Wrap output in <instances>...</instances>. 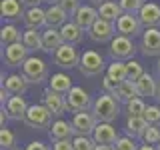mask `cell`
Segmentation results:
<instances>
[{"mask_svg":"<svg viewBox=\"0 0 160 150\" xmlns=\"http://www.w3.org/2000/svg\"><path fill=\"white\" fill-rule=\"evenodd\" d=\"M120 100L114 94L104 92L102 96H98L92 104V114L96 116L98 122H114L120 114Z\"/></svg>","mask_w":160,"mask_h":150,"instance_id":"6da1fadb","label":"cell"},{"mask_svg":"<svg viewBox=\"0 0 160 150\" xmlns=\"http://www.w3.org/2000/svg\"><path fill=\"white\" fill-rule=\"evenodd\" d=\"M20 68L30 84H42L44 80H48V64L38 56H28V60Z\"/></svg>","mask_w":160,"mask_h":150,"instance_id":"7a4b0ae2","label":"cell"},{"mask_svg":"<svg viewBox=\"0 0 160 150\" xmlns=\"http://www.w3.org/2000/svg\"><path fill=\"white\" fill-rule=\"evenodd\" d=\"M80 56H82V54H78V50H76L74 44L64 42L62 46L52 54V60H54V64H56L58 68L70 70V68H76L80 64Z\"/></svg>","mask_w":160,"mask_h":150,"instance_id":"3957f363","label":"cell"},{"mask_svg":"<svg viewBox=\"0 0 160 150\" xmlns=\"http://www.w3.org/2000/svg\"><path fill=\"white\" fill-rule=\"evenodd\" d=\"M104 58L100 56L96 50H86V52L80 56V64L78 70L84 76H100L104 72Z\"/></svg>","mask_w":160,"mask_h":150,"instance_id":"277c9868","label":"cell"},{"mask_svg":"<svg viewBox=\"0 0 160 150\" xmlns=\"http://www.w3.org/2000/svg\"><path fill=\"white\" fill-rule=\"evenodd\" d=\"M52 116L54 114L50 112L44 104H32L26 112L24 122H26L30 128H50L52 126Z\"/></svg>","mask_w":160,"mask_h":150,"instance_id":"5b68a950","label":"cell"},{"mask_svg":"<svg viewBox=\"0 0 160 150\" xmlns=\"http://www.w3.org/2000/svg\"><path fill=\"white\" fill-rule=\"evenodd\" d=\"M134 52H136V46H134V42L128 36L116 34L110 40V56L114 60H132Z\"/></svg>","mask_w":160,"mask_h":150,"instance_id":"8992f818","label":"cell"},{"mask_svg":"<svg viewBox=\"0 0 160 150\" xmlns=\"http://www.w3.org/2000/svg\"><path fill=\"white\" fill-rule=\"evenodd\" d=\"M72 128L76 136H92L94 128L98 126V120L92 114V110H86V112H74L72 116Z\"/></svg>","mask_w":160,"mask_h":150,"instance_id":"52a82bcc","label":"cell"},{"mask_svg":"<svg viewBox=\"0 0 160 150\" xmlns=\"http://www.w3.org/2000/svg\"><path fill=\"white\" fill-rule=\"evenodd\" d=\"M114 24H116V32L122 34V36H128V38H134V36L144 32L142 30L144 26L140 22L138 14H122Z\"/></svg>","mask_w":160,"mask_h":150,"instance_id":"ba28073f","label":"cell"},{"mask_svg":"<svg viewBox=\"0 0 160 150\" xmlns=\"http://www.w3.org/2000/svg\"><path fill=\"white\" fill-rule=\"evenodd\" d=\"M66 102H68V110H72V112H86L94 104L90 100L88 92L80 86H72V90L66 94Z\"/></svg>","mask_w":160,"mask_h":150,"instance_id":"9c48e42d","label":"cell"},{"mask_svg":"<svg viewBox=\"0 0 160 150\" xmlns=\"http://www.w3.org/2000/svg\"><path fill=\"white\" fill-rule=\"evenodd\" d=\"M140 50L144 56H156L160 58V30L146 28L140 36Z\"/></svg>","mask_w":160,"mask_h":150,"instance_id":"30bf717a","label":"cell"},{"mask_svg":"<svg viewBox=\"0 0 160 150\" xmlns=\"http://www.w3.org/2000/svg\"><path fill=\"white\" fill-rule=\"evenodd\" d=\"M28 52L30 50L24 46V42L20 40V42H14V44H10V46H4L2 56H4L6 66L16 68V66H22V64L28 60Z\"/></svg>","mask_w":160,"mask_h":150,"instance_id":"8fae6325","label":"cell"},{"mask_svg":"<svg viewBox=\"0 0 160 150\" xmlns=\"http://www.w3.org/2000/svg\"><path fill=\"white\" fill-rule=\"evenodd\" d=\"M42 104L54 114V116H62V114L68 110L66 96L60 94V92H56V90H52V88H46L42 92Z\"/></svg>","mask_w":160,"mask_h":150,"instance_id":"7c38bea8","label":"cell"},{"mask_svg":"<svg viewBox=\"0 0 160 150\" xmlns=\"http://www.w3.org/2000/svg\"><path fill=\"white\" fill-rule=\"evenodd\" d=\"M90 38L94 40V42H108V40L114 38V34H116V24L114 22H108V20L104 18H98L96 22H94V26L88 30Z\"/></svg>","mask_w":160,"mask_h":150,"instance_id":"4fadbf2b","label":"cell"},{"mask_svg":"<svg viewBox=\"0 0 160 150\" xmlns=\"http://www.w3.org/2000/svg\"><path fill=\"white\" fill-rule=\"evenodd\" d=\"M72 18H74V22H76L84 32H88V30L94 26V22L100 18V14H98V8L90 6V4H82Z\"/></svg>","mask_w":160,"mask_h":150,"instance_id":"5bb4252c","label":"cell"},{"mask_svg":"<svg viewBox=\"0 0 160 150\" xmlns=\"http://www.w3.org/2000/svg\"><path fill=\"white\" fill-rule=\"evenodd\" d=\"M92 138H94L96 144H108V146H114L120 136H118L116 128L112 126V122H98V126L94 128Z\"/></svg>","mask_w":160,"mask_h":150,"instance_id":"9a60e30c","label":"cell"},{"mask_svg":"<svg viewBox=\"0 0 160 150\" xmlns=\"http://www.w3.org/2000/svg\"><path fill=\"white\" fill-rule=\"evenodd\" d=\"M138 18L144 28H158L160 26V6L154 2H144V6L138 12Z\"/></svg>","mask_w":160,"mask_h":150,"instance_id":"2e32d148","label":"cell"},{"mask_svg":"<svg viewBox=\"0 0 160 150\" xmlns=\"http://www.w3.org/2000/svg\"><path fill=\"white\" fill-rule=\"evenodd\" d=\"M2 108L8 112V116L12 118V120H24V118H26V112H28L30 106L26 104L24 96H10V100L4 104Z\"/></svg>","mask_w":160,"mask_h":150,"instance_id":"e0dca14e","label":"cell"},{"mask_svg":"<svg viewBox=\"0 0 160 150\" xmlns=\"http://www.w3.org/2000/svg\"><path fill=\"white\" fill-rule=\"evenodd\" d=\"M70 14L62 8V4H50L46 8V26L50 28H62L68 22Z\"/></svg>","mask_w":160,"mask_h":150,"instance_id":"ac0fdd59","label":"cell"},{"mask_svg":"<svg viewBox=\"0 0 160 150\" xmlns=\"http://www.w3.org/2000/svg\"><path fill=\"white\" fill-rule=\"evenodd\" d=\"M42 40H44V52H50V54H54L64 44V36L60 32V28H50V26L44 28Z\"/></svg>","mask_w":160,"mask_h":150,"instance_id":"d6986e66","label":"cell"},{"mask_svg":"<svg viewBox=\"0 0 160 150\" xmlns=\"http://www.w3.org/2000/svg\"><path fill=\"white\" fill-rule=\"evenodd\" d=\"M24 24L26 28H44L46 26V10H42L40 6H30L26 12H24Z\"/></svg>","mask_w":160,"mask_h":150,"instance_id":"ffe728a7","label":"cell"},{"mask_svg":"<svg viewBox=\"0 0 160 150\" xmlns=\"http://www.w3.org/2000/svg\"><path fill=\"white\" fill-rule=\"evenodd\" d=\"M4 80V88L8 90L12 96H22L24 92H26V88H28V80L24 78V74H10V76L6 78H2Z\"/></svg>","mask_w":160,"mask_h":150,"instance_id":"44dd1931","label":"cell"},{"mask_svg":"<svg viewBox=\"0 0 160 150\" xmlns=\"http://www.w3.org/2000/svg\"><path fill=\"white\" fill-rule=\"evenodd\" d=\"M72 136H76L74 128H72V122H66L62 118L52 122V126H50V138L52 140H66V138H72Z\"/></svg>","mask_w":160,"mask_h":150,"instance_id":"7402d4cb","label":"cell"},{"mask_svg":"<svg viewBox=\"0 0 160 150\" xmlns=\"http://www.w3.org/2000/svg\"><path fill=\"white\" fill-rule=\"evenodd\" d=\"M0 12L6 20H20L24 18V8H22V0H2L0 4Z\"/></svg>","mask_w":160,"mask_h":150,"instance_id":"603a6c76","label":"cell"},{"mask_svg":"<svg viewBox=\"0 0 160 150\" xmlns=\"http://www.w3.org/2000/svg\"><path fill=\"white\" fill-rule=\"evenodd\" d=\"M136 86H138V92H140V96H154L156 98V94H158V82L154 80L152 74H148V72H144L142 76H140L136 80Z\"/></svg>","mask_w":160,"mask_h":150,"instance_id":"cb8c5ba5","label":"cell"},{"mask_svg":"<svg viewBox=\"0 0 160 150\" xmlns=\"http://www.w3.org/2000/svg\"><path fill=\"white\" fill-rule=\"evenodd\" d=\"M148 126L150 124L146 122L144 116H128L126 118V134L132 138H142Z\"/></svg>","mask_w":160,"mask_h":150,"instance_id":"d4e9b609","label":"cell"},{"mask_svg":"<svg viewBox=\"0 0 160 150\" xmlns=\"http://www.w3.org/2000/svg\"><path fill=\"white\" fill-rule=\"evenodd\" d=\"M60 32H62V36H64V42H68V44H74V46H76V44H80L82 42V38H84V30L78 26L76 22H68L64 24L62 28H60Z\"/></svg>","mask_w":160,"mask_h":150,"instance_id":"484cf974","label":"cell"},{"mask_svg":"<svg viewBox=\"0 0 160 150\" xmlns=\"http://www.w3.org/2000/svg\"><path fill=\"white\" fill-rule=\"evenodd\" d=\"M22 42L30 52L36 50H44V40H42V32H38L36 28H26L22 32Z\"/></svg>","mask_w":160,"mask_h":150,"instance_id":"4316f807","label":"cell"},{"mask_svg":"<svg viewBox=\"0 0 160 150\" xmlns=\"http://www.w3.org/2000/svg\"><path fill=\"white\" fill-rule=\"evenodd\" d=\"M98 14H100V18H104V20H108V22H116V20L122 16V8H120V4L118 2H114V0H108V2H102L98 6Z\"/></svg>","mask_w":160,"mask_h":150,"instance_id":"83f0119b","label":"cell"},{"mask_svg":"<svg viewBox=\"0 0 160 150\" xmlns=\"http://www.w3.org/2000/svg\"><path fill=\"white\" fill-rule=\"evenodd\" d=\"M138 96H140V92L136 86V80H124L116 90V98L120 102H130V100H134Z\"/></svg>","mask_w":160,"mask_h":150,"instance_id":"f1b7e54d","label":"cell"},{"mask_svg":"<svg viewBox=\"0 0 160 150\" xmlns=\"http://www.w3.org/2000/svg\"><path fill=\"white\" fill-rule=\"evenodd\" d=\"M106 76L110 80H114L116 84H122L124 80H128V68H126V62L122 60H114L112 64H108L106 68Z\"/></svg>","mask_w":160,"mask_h":150,"instance_id":"f546056e","label":"cell"},{"mask_svg":"<svg viewBox=\"0 0 160 150\" xmlns=\"http://www.w3.org/2000/svg\"><path fill=\"white\" fill-rule=\"evenodd\" d=\"M48 88L56 90L60 94H68L70 90H72V78H70L68 74H64V72H56V74H52V78H50V86Z\"/></svg>","mask_w":160,"mask_h":150,"instance_id":"4dcf8cb0","label":"cell"},{"mask_svg":"<svg viewBox=\"0 0 160 150\" xmlns=\"http://www.w3.org/2000/svg\"><path fill=\"white\" fill-rule=\"evenodd\" d=\"M20 40H22V32L14 24L2 26V30H0V42H2V46H10V44L20 42Z\"/></svg>","mask_w":160,"mask_h":150,"instance_id":"1f68e13d","label":"cell"},{"mask_svg":"<svg viewBox=\"0 0 160 150\" xmlns=\"http://www.w3.org/2000/svg\"><path fill=\"white\" fill-rule=\"evenodd\" d=\"M126 112H128V116H144V112H146V104H144L142 96H138V98L126 102Z\"/></svg>","mask_w":160,"mask_h":150,"instance_id":"d6a6232c","label":"cell"},{"mask_svg":"<svg viewBox=\"0 0 160 150\" xmlns=\"http://www.w3.org/2000/svg\"><path fill=\"white\" fill-rule=\"evenodd\" d=\"M72 144L74 150H96V142L92 136H74Z\"/></svg>","mask_w":160,"mask_h":150,"instance_id":"836d02e7","label":"cell"},{"mask_svg":"<svg viewBox=\"0 0 160 150\" xmlns=\"http://www.w3.org/2000/svg\"><path fill=\"white\" fill-rule=\"evenodd\" d=\"M118 4L124 14H138L144 6V0H118Z\"/></svg>","mask_w":160,"mask_h":150,"instance_id":"e575fe53","label":"cell"},{"mask_svg":"<svg viewBox=\"0 0 160 150\" xmlns=\"http://www.w3.org/2000/svg\"><path fill=\"white\" fill-rule=\"evenodd\" d=\"M142 142L144 144H152V146H156L160 142V126H154V124H150L146 128V132H144L142 136Z\"/></svg>","mask_w":160,"mask_h":150,"instance_id":"d590c367","label":"cell"},{"mask_svg":"<svg viewBox=\"0 0 160 150\" xmlns=\"http://www.w3.org/2000/svg\"><path fill=\"white\" fill-rule=\"evenodd\" d=\"M144 118H146L148 124H154V126H160V106L158 104H152V106H146V112H144Z\"/></svg>","mask_w":160,"mask_h":150,"instance_id":"8d00e7d4","label":"cell"},{"mask_svg":"<svg viewBox=\"0 0 160 150\" xmlns=\"http://www.w3.org/2000/svg\"><path fill=\"white\" fill-rule=\"evenodd\" d=\"M114 148L116 150H138L140 146L136 144V138H132V136H120L118 138V142L114 144Z\"/></svg>","mask_w":160,"mask_h":150,"instance_id":"74e56055","label":"cell"},{"mask_svg":"<svg viewBox=\"0 0 160 150\" xmlns=\"http://www.w3.org/2000/svg\"><path fill=\"white\" fill-rule=\"evenodd\" d=\"M126 68H128V80H138L140 76L144 74L142 70V64L136 62V60H126Z\"/></svg>","mask_w":160,"mask_h":150,"instance_id":"f35d334b","label":"cell"},{"mask_svg":"<svg viewBox=\"0 0 160 150\" xmlns=\"http://www.w3.org/2000/svg\"><path fill=\"white\" fill-rule=\"evenodd\" d=\"M14 144H16V138H14V134L10 132L8 128H0V146H2V150L14 148Z\"/></svg>","mask_w":160,"mask_h":150,"instance_id":"ab89813d","label":"cell"},{"mask_svg":"<svg viewBox=\"0 0 160 150\" xmlns=\"http://www.w3.org/2000/svg\"><path fill=\"white\" fill-rule=\"evenodd\" d=\"M60 4H62V8L66 10L70 16H74V14H76V10L82 6V4H80V0H62Z\"/></svg>","mask_w":160,"mask_h":150,"instance_id":"60d3db41","label":"cell"},{"mask_svg":"<svg viewBox=\"0 0 160 150\" xmlns=\"http://www.w3.org/2000/svg\"><path fill=\"white\" fill-rule=\"evenodd\" d=\"M52 150H74L72 138H66V140H52Z\"/></svg>","mask_w":160,"mask_h":150,"instance_id":"b9f144b4","label":"cell"},{"mask_svg":"<svg viewBox=\"0 0 160 150\" xmlns=\"http://www.w3.org/2000/svg\"><path fill=\"white\" fill-rule=\"evenodd\" d=\"M102 86H104V92H108V94H114V96H116V90H118V86H120V84H116L114 80H110L108 76H104V80H102Z\"/></svg>","mask_w":160,"mask_h":150,"instance_id":"7bdbcfd3","label":"cell"},{"mask_svg":"<svg viewBox=\"0 0 160 150\" xmlns=\"http://www.w3.org/2000/svg\"><path fill=\"white\" fill-rule=\"evenodd\" d=\"M24 150H52L48 146V144H44V142H38V140H34V142H30Z\"/></svg>","mask_w":160,"mask_h":150,"instance_id":"ee69618b","label":"cell"},{"mask_svg":"<svg viewBox=\"0 0 160 150\" xmlns=\"http://www.w3.org/2000/svg\"><path fill=\"white\" fill-rule=\"evenodd\" d=\"M8 112H6V110H4L2 108V112H0V128H6V122H8Z\"/></svg>","mask_w":160,"mask_h":150,"instance_id":"f6af8a7d","label":"cell"},{"mask_svg":"<svg viewBox=\"0 0 160 150\" xmlns=\"http://www.w3.org/2000/svg\"><path fill=\"white\" fill-rule=\"evenodd\" d=\"M24 4H28V6H40L42 2H46V0H22Z\"/></svg>","mask_w":160,"mask_h":150,"instance_id":"bcb514c9","label":"cell"},{"mask_svg":"<svg viewBox=\"0 0 160 150\" xmlns=\"http://www.w3.org/2000/svg\"><path fill=\"white\" fill-rule=\"evenodd\" d=\"M96 150H116V148L108 146V144H96Z\"/></svg>","mask_w":160,"mask_h":150,"instance_id":"7dc6e473","label":"cell"},{"mask_svg":"<svg viewBox=\"0 0 160 150\" xmlns=\"http://www.w3.org/2000/svg\"><path fill=\"white\" fill-rule=\"evenodd\" d=\"M138 150H158L156 146H152V144H142V146H140Z\"/></svg>","mask_w":160,"mask_h":150,"instance_id":"c3c4849f","label":"cell"},{"mask_svg":"<svg viewBox=\"0 0 160 150\" xmlns=\"http://www.w3.org/2000/svg\"><path fill=\"white\" fill-rule=\"evenodd\" d=\"M92 2L96 4V6H100V4H102V2H108V0H92Z\"/></svg>","mask_w":160,"mask_h":150,"instance_id":"681fc988","label":"cell"},{"mask_svg":"<svg viewBox=\"0 0 160 150\" xmlns=\"http://www.w3.org/2000/svg\"><path fill=\"white\" fill-rule=\"evenodd\" d=\"M46 2H48V4H60L62 0H46Z\"/></svg>","mask_w":160,"mask_h":150,"instance_id":"f907efd6","label":"cell"},{"mask_svg":"<svg viewBox=\"0 0 160 150\" xmlns=\"http://www.w3.org/2000/svg\"><path fill=\"white\" fill-rule=\"evenodd\" d=\"M156 100L160 102V80H158V94H156Z\"/></svg>","mask_w":160,"mask_h":150,"instance_id":"816d5d0a","label":"cell"},{"mask_svg":"<svg viewBox=\"0 0 160 150\" xmlns=\"http://www.w3.org/2000/svg\"><path fill=\"white\" fill-rule=\"evenodd\" d=\"M156 70H158V74H160V58H158V62H156Z\"/></svg>","mask_w":160,"mask_h":150,"instance_id":"f5cc1de1","label":"cell"},{"mask_svg":"<svg viewBox=\"0 0 160 150\" xmlns=\"http://www.w3.org/2000/svg\"><path fill=\"white\" fill-rule=\"evenodd\" d=\"M8 150H20V148H16V146H14V148H8Z\"/></svg>","mask_w":160,"mask_h":150,"instance_id":"db71d44e","label":"cell"},{"mask_svg":"<svg viewBox=\"0 0 160 150\" xmlns=\"http://www.w3.org/2000/svg\"><path fill=\"white\" fill-rule=\"evenodd\" d=\"M156 148H158V150H160V142H158V144H156Z\"/></svg>","mask_w":160,"mask_h":150,"instance_id":"11a10c76","label":"cell"}]
</instances>
